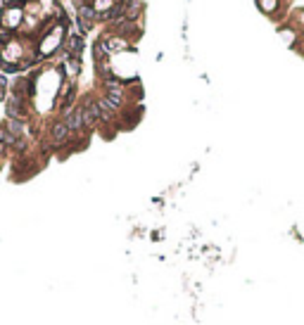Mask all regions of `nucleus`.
<instances>
[{"label":"nucleus","instance_id":"obj_1","mask_svg":"<svg viewBox=\"0 0 304 325\" xmlns=\"http://www.w3.org/2000/svg\"><path fill=\"white\" fill-rule=\"evenodd\" d=\"M62 31H64L62 26H55L53 34L41 40V55H50V53H55V50L60 48V43H62Z\"/></svg>","mask_w":304,"mask_h":325},{"label":"nucleus","instance_id":"obj_2","mask_svg":"<svg viewBox=\"0 0 304 325\" xmlns=\"http://www.w3.org/2000/svg\"><path fill=\"white\" fill-rule=\"evenodd\" d=\"M21 19H24V12L19 7H7L2 12V29H15V26H19Z\"/></svg>","mask_w":304,"mask_h":325},{"label":"nucleus","instance_id":"obj_3","mask_svg":"<svg viewBox=\"0 0 304 325\" xmlns=\"http://www.w3.org/2000/svg\"><path fill=\"white\" fill-rule=\"evenodd\" d=\"M64 124H67L69 131H81V128H83V109L76 107V109H72V112H67Z\"/></svg>","mask_w":304,"mask_h":325},{"label":"nucleus","instance_id":"obj_4","mask_svg":"<svg viewBox=\"0 0 304 325\" xmlns=\"http://www.w3.org/2000/svg\"><path fill=\"white\" fill-rule=\"evenodd\" d=\"M102 45H105L107 53H122V50L128 48V40L122 38V36H107L105 40H102Z\"/></svg>","mask_w":304,"mask_h":325},{"label":"nucleus","instance_id":"obj_5","mask_svg":"<svg viewBox=\"0 0 304 325\" xmlns=\"http://www.w3.org/2000/svg\"><path fill=\"white\" fill-rule=\"evenodd\" d=\"M72 131L67 128V124L64 121H57L53 126V138H55V143H62V140H67V135H69Z\"/></svg>","mask_w":304,"mask_h":325},{"label":"nucleus","instance_id":"obj_6","mask_svg":"<svg viewBox=\"0 0 304 325\" xmlns=\"http://www.w3.org/2000/svg\"><path fill=\"white\" fill-rule=\"evenodd\" d=\"M19 55H21V48H19L17 43H10V45H5V50H2L5 62H17Z\"/></svg>","mask_w":304,"mask_h":325},{"label":"nucleus","instance_id":"obj_7","mask_svg":"<svg viewBox=\"0 0 304 325\" xmlns=\"http://www.w3.org/2000/svg\"><path fill=\"white\" fill-rule=\"evenodd\" d=\"M15 143H17V135H12L7 126H0V150H5L7 145H15Z\"/></svg>","mask_w":304,"mask_h":325},{"label":"nucleus","instance_id":"obj_8","mask_svg":"<svg viewBox=\"0 0 304 325\" xmlns=\"http://www.w3.org/2000/svg\"><path fill=\"white\" fill-rule=\"evenodd\" d=\"M67 50L72 53V57H79V53L83 50V38L81 36H72L69 43H67Z\"/></svg>","mask_w":304,"mask_h":325},{"label":"nucleus","instance_id":"obj_9","mask_svg":"<svg viewBox=\"0 0 304 325\" xmlns=\"http://www.w3.org/2000/svg\"><path fill=\"white\" fill-rule=\"evenodd\" d=\"M114 7V0H93V10L98 12V15H102V12H109Z\"/></svg>","mask_w":304,"mask_h":325},{"label":"nucleus","instance_id":"obj_10","mask_svg":"<svg viewBox=\"0 0 304 325\" xmlns=\"http://www.w3.org/2000/svg\"><path fill=\"white\" fill-rule=\"evenodd\" d=\"M79 72H81V62H79V57H69V59H67V74H69V76H76Z\"/></svg>","mask_w":304,"mask_h":325},{"label":"nucleus","instance_id":"obj_11","mask_svg":"<svg viewBox=\"0 0 304 325\" xmlns=\"http://www.w3.org/2000/svg\"><path fill=\"white\" fill-rule=\"evenodd\" d=\"M257 2H259V7H262L264 12H273L276 5H278V0H257Z\"/></svg>","mask_w":304,"mask_h":325}]
</instances>
